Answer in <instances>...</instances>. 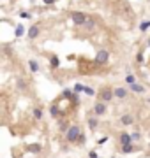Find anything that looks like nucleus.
I'll return each instance as SVG.
<instances>
[{
	"label": "nucleus",
	"instance_id": "f257e3e1",
	"mask_svg": "<svg viewBox=\"0 0 150 158\" xmlns=\"http://www.w3.org/2000/svg\"><path fill=\"white\" fill-rule=\"evenodd\" d=\"M79 135H81V128H79L78 125H71V128L65 132V139H67V142H78Z\"/></svg>",
	"mask_w": 150,
	"mask_h": 158
},
{
	"label": "nucleus",
	"instance_id": "f03ea898",
	"mask_svg": "<svg viewBox=\"0 0 150 158\" xmlns=\"http://www.w3.org/2000/svg\"><path fill=\"white\" fill-rule=\"evenodd\" d=\"M113 97H115V92L111 90V88H102L99 92V100H102V102H111L113 100Z\"/></svg>",
	"mask_w": 150,
	"mask_h": 158
},
{
	"label": "nucleus",
	"instance_id": "7ed1b4c3",
	"mask_svg": "<svg viewBox=\"0 0 150 158\" xmlns=\"http://www.w3.org/2000/svg\"><path fill=\"white\" fill-rule=\"evenodd\" d=\"M71 20H72V23H74V25L81 27V25H85V23H87L88 16H87V14H83V13H78V11H74V13L71 14Z\"/></svg>",
	"mask_w": 150,
	"mask_h": 158
},
{
	"label": "nucleus",
	"instance_id": "20e7f679",
	"mask_svg": "<svg viewBox=\"0 0 150 158\" xmlns=\"http://www.w3.org/2000/svg\"><path fill=\"white\" fill-rule=\"evenodd\" d=\"M108 58H110V51L108 49H99L97 51V55H95V63L104 65L108 62Z\"/></svg>",
	"mask_w": 150,
	"mask_h": 158
},
{
	"label": "nucleus",
	"instance_id": "39448f33",
	"mask_svg": "<svg viewBox=\"0 0 150 158\" xmlns=\"http://www.w3.org/2000/svg\"><path fill=\"white\" fill-rule=\"evenodd\" d=\"M106 102H102V100H99V102H95V106H94V114L95 116H102V114H106Z\"/></svg>",
	"mask_w": 150,
	"mask_h": 158
},
{
	"label": "nucleus",
	"instance_id": "423d86ee",
	"mask_svg": "<svg viewBox=\"0 0 150 158\" xmlns=\"http://www.w3.org/2000/svg\"><path fill=\"white\" fill-rule=\"evenodd\" d=\"M39 34H41L39 27H37V25H32V27L29 28V34H27V35H29V41H34V39H37V35H39Z\"/></svg>",
	"mask_w": 150,
	"mask_h": 158
},
{
	"label": "nucleus",
	"instance_id": "0eeeda50",
	"mask_svg": "<svg viewBox=\"0 0 150 158\" xmlns=\"http://www.w3.org/2000/svg\"><path fill=\"white\" fill-rule=\"evenodd\" d=\"M133 135L131 134H127V132H124V134H120V146H124V144H133Z\"/></svg>",
	"mask_w": 150,
	"mask_h": 158
},
{
	"label": "nucleus",
	"instance_id": "6e6552de",
	"mask_svg": "<svg viewBox=\"0 0 150 158\" xmlns=\"http://www.w3.org/2000/svg\"><path fill=\"white\" fill-rule=\"evenodd\" d=\"M131 92H133V93H145V92H147V88L143 86V84H140V83H134V84H131Z\"/></svg>",
	"mask_w": 150,
	"mask_h": 158
},
{
	"label": "nucleus",
	"instance_id": "1a4fd4ad",
	"mask_svg": "<svg viewBox=\"0 0 150 158\" xmlns=\"http://www.w3.org/2000/svg\"><path fill=\"white\" fill-rule=\"evenodd\" d=\"M27 151H30V153L37 155V153H41V151H43V146H41V144H37V142L29 144V146H27Z\"/></svg>",
	"mask_w": 150,
	"mask_h": 158
},
{
	"label": "nucleus",
	"instance_id": "9d476101",
	"mask_svg": "<svg viewBox=\"0 0 150 158\" xmlns=\"http://www.w3.org/2000/svg\"><path fill=\"white\" fill-rule=\"evenodd\" d=\"M16 88H18V90H20V92H27V90H29V84H27V81H25V79H16Z\"/></svg>",
	"mask_w": 150,
	"mask_h": 158
},
{
	"label": "nucleus",
	"instance_id": "9b49d317",
	"mask_svg": "<svg viewBox=\"0 0 150 158\" xmlns=\"http://www.w3.org/2000/svg\"><path fill=\"white\" fill-rule=\"evenodd\" d=\"M113 92H115V97H117V99H125V97L129 95V92L125 90V88H115Z\"/></svg>",
	"mask_w": 150,
	"mask_h": 158
},
{
	"label": "nucleus",
	"instance_id": "f8f14e48",
	"mask_svg": "<svg viewBox=\"0 0 150 158\" xmlns=\"http://www.w3.org/2000/svg\"><path fill=\"white\" fill-rule=\"evenodd\" d=\"M32 114H34V120H37V121H41L43 120V107H34L32 109Z\"/></svg>",
	"mask_w": 150,
	"mask_h": 158
},
{
	"label": "nucleus",
	"instance_id": "ddd939ff",
	"mask_svg": "<svg viewBox=\"0 0 150 158\" xmlns=\"http://www.w3.org/2000/svg\"><path fill=\"white\" fill-rule=\"evenodd\" d=\"M120 123H122V125H125V127H129V125H133V123H134V120H133V116H131V114H124L120 118Z\"/></svg>",
	"mask_w": 150,
	"mask_h": 158
},
{
	"label": "nucleus",
	"instance_id": "4468645a",
	"mask_svg": "<svg viewBox=\"0 0 150 158\" xmlns=\"http://www.w3.org/2000/svg\"><path fill=\"white\" fill-rule=\"evenodd\" d=\"M50 67L51 69H58L60 67V60H58L57 55H51L50 56Z\"/></svg>",
	"mask_w": 150,
	"mask_h": 158
},
{
	"label": "nucleus",
	"instance_id": "2eb2a0df",
	"mask_svg": "<svg viewBox=\"0 0 150 158\" xmlns=\"http://www.w3.org/2000/svg\"><path fill=\"white\" fill-rule=\"evenodd\" d=\"M50 114H51V118H60L62 113H60V109H58L57 104H53V106L50 107Z\"/></svg>",
	"mask_w": 150,
	"mask_h": 158
},
{
	"label": "nucleus",
	"instance_id": "dca6fc26",
	"mask_svg": "<svg viewBox=\"0 0 150 158\" xmlns=\"http://www.w3.org/2000/svg\"><path fill=\"white\" fill-rule=\"evenodd\" d=\"M29 67H30V72H32V74H37V72H39V69H41L36 60H29Z\"/></svg>",
	"mask_w": 150,
	"mask_h": 158
},
{
	"label": "nucleus",
	"instance_id": "f3484780",
	"mask_svg": "<svg viewBox=\"0 0 150 158\" xmlns=\"http://www.w3.org/2000/svg\"><path fill=\"white\" fill-rule=\"evenodd\" d=\"M136 148H134V144H124L122 146V153L124 155H127V153H134Z\"/></svg>",
	"mask_w": 150,
	"mask_h": 158
},
{
	"label": "nucleus",
	"instance_id": "a211bd4d",
	"mask_svg": "<svg viewBox=\"0 0 150 158\" xmlns=\"http://www.w3.org/2000/svg\"><path fill=\"white\" fill-rule=\"evenodd\" d=\"M58 127H60L62 132H67V130L71 128V123L67 121V120H60V121H58Z\"/></svg>",
	"mask_w": 150,
	"mask_h": 158
},
{
	"label": "nucleus",
	"instance_id": "6ab92c4d",
	"mask_svg": "<svg viewBox=\"0 0 150 158\" xmlns=\"http://www.w3.org/2000/svg\"><path fill=\"white\" fill-rule=\"evenodd\" d=\"M97 127H99V120H97V118H90V120H88V128L95 130Z\"/></svg>",
	"mask_w": 150,
	"mask_h": 158
},
{
	"label": "nucleus",
	"instance_id": "aec40b11",
	"mask_svg": "<svg viewBox=\"0 0 150 158\" xmlns=\"http://www.w3.org/2000/svg\"><path fill=\"white\" fill-rule=\"evenodd\" d=\"M125 83L131 86V84H134V83H138V81H136V77L133 76V74H127V76H125Z\"/></svg>",
	"mask_w": 150,
	"mask_h": 158
},
{
	"label": "nucleus",
	"instance_id": "412c9836",
	"mask_svg": "<svg viewBox=\"0 0 150 158\" xmlns=\"http://www.w3.org/2000/svg\"><path fill=\"white\" fill-rule=\"evenodd\" d=\"M85 95H88V97H95V90L90 86H85V92H83Z\"/></svg>",
	"mask_w": 150,
	"mask_h": 158
},
{
	"label": "nucleus",
	"instance_id": "4be33fe9",
	"mask_svg": "<svg viewBox=\"0 0 150 158\" xmlns=\"http://www.w3.org/2000/svg\"><path fill=\"white\" fill-rule=\"evenodd\" d=\"M23 34H25V28H23L21 25H18V27H16V37L20 39V37H23Z\"/></svg>",
	"mask_w": 150,
	"mask_h": 158
},
{
	"label": "nucleus",
	"instance_id": "5701e85b",
	"mask_svg": "<svg viewBox=\"0 0 150 158\" xmlns=\"http://www.w3.org/2000/svg\"><path fill=\"white\" fill-rule=\"evenodd\" d=\"M150 28V21H141V25H140V30L141 32H145V30Z\"/></svg>",
	"mask_w": 150,
	"mask_h": 158
},
{
	"label": "nucleus",
	"instance_id": "b1692460",
	"mask_svg": "<svg viewBox=\"0 0 150 158\" xmlns=\"http://www.w3.org/2000/svg\"><path fill=\"white\" fill-rule=\"evenodd\" d=\"M83 27H87L88 30H92L94 27H95V21H94V20H87V23L83 25Z\"/></svg>",
	"mask_w": 150,
	"mask_h": 158
},
{
	"label": "nucleus",
	"instance_id": "393cba45",
	"mask_svg": "<svg viewBox=\"0 0 150 158\" xmlns=\"http://www.w3.org/2000/svg\"><path fill=\"white\" fill-rule=\"evenodd\" d=\"M74 92H76V93H83V92H85V86H83V84H74Z\"/></svg>",
	"mask_w": 150,
	"mask_h": 158
},
{
	"label": "nucleus",
	"instance_id": "a878e982",
	"mask_svg": "<svg viewBox=\"0 0 150 158\" xmlns=\"http://www.w3.org/2000/svg\"><path fill=\"white\" fill-rule=\"evenodd\" d=\"M136 62H138V63H143V62H145V56H143V53H138V55H136Z\"/></svg>",
	"mask_w": 150,
	"mask_h": 158
},
{
	"label": "nucleus",
	"instance_id": "bb28decb",
	"mask_svg": "<svg viewBox=\"0 0 150 158\" xmlns=\"http://www.w3.org/2000/svg\"><path fill=\"white\" fill-rule=\"evenodd\" d=\"M85 142H87V137L83 135V134H81V135H79V139H78V142H76V144H79V146H83Z\"/></svg>",
	"mask_w": 150,
	"mask_h": 158
},
{
	"label": "nucleus",
	"instance_id": "cd10ccee",
	"mask_svg": "<svg viewBox=\"0 0 150 158\" xmlns=\"http://www.w3.org/2000/svg\"><path fill=\"white\" fill-rule=\"evenodd\" d=\"M131 135H133V139H134V141H141V134H140V132H133Z\"/></svg>",
	"mask_w": 150,
	"mask_h": 158
},
{
	"label": "nucleus",
	"instance_id": "c85d7f7f",
	"mask_svg": "<svg viewBox=\"0 0 150 158\" xmlns=\"http://www.w3.org/2000/svg\"><path fill=\"white\" fill-rule=\"evenodd\" d=\"M20 16L25 18V20H30V13H20Z\"/></svg>",
	"mask_w": 150,
	"mask_h": 158
},
{
	"label": "nucleus",
	"instance_id": "c756f323",
	"mask_svg": "<svg viewBox=\"0 0 150 158\" xmlns=\"http://www.w3.org/2000/svg\"><path fill=\"white\" fill-rule=\"evenodd\" d=\"M88 156H90V158H97V156H99V155H97L95 151H90V153H88Z\"/></svg>",
	"mask_w": 150,
	"mask_h": 158
},
{
	"label": "nucleus",
	"instance_id": "7c9ffc66",
	"mask_svg": "<svg viewBox=\"0 0 150 158\" xmlns=\"http://www.w3.org/2000/svg\"><path fill=\"white\" fill-rule=\"evenodd\" d=\"M44 2H46V4H53V2H55V0H44Z\"/></svg>",
	"mask_w": 150,
	"mask_h": 158
},
{
	"label": "nucleus",
	"instance_id": "2f4dec72",
	"mask_svg": "<svg viewBox=\"0 0 150 158\" xmlns=\"http://www.w3.org/2000/svg\"><path fill=\"white\" fill-rule=\"evenodd\" d=\"M148 46H150V39H148Z\"/></svg>",
	"mask_w": 150,
	"mask_h": 158
},
{
	"label": "nucleus",
	"instance_id": "473e14b6",
	"mask_svg": "<svg viewBox=\"0 0 150 158\" xmlns=\"http://www.w3.org/2000/svg\"><path fill=\"white\" fill-rule=\"evenodd\" d=\"M111 158H115V156H111Z\"/></svg>",
	"mask_w": 150,
	"mask_h": 158
},
{
	"label": "nucleus",
	"instance_id": "72a5a7b5",
	"mask_svg": "<svg viewBox=\"0 0 150 158\" xmlns=\"http://www.w3.org/2000/svg\"><path fill=\"white\" fill-rule=\"evenodd\" d=\"M88 158H90V156H88Z\"/></svg>",
	"mask_w": 150,
	"mask_h": 158
}]
</instances>
